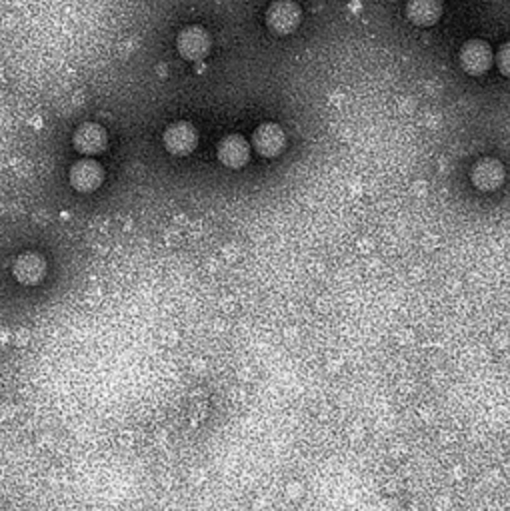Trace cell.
Segmentation results:
<instances>
[{
    "label": "cell",
    "instance_id": "cell-1",
    "mask_svg": "<svg viewBox=\"0 0 510 511\" xmlns=\"http://www.w3.org/2000/svg\"><path fill=\"white\" fill-rule=\"evenodd\" d=\"M266 26L276 37H289L299 29L302 21V11L294 0H276L266 11Z\"/></svg>",
    "mask_w": 510,
    "mask_h": 511
},
{
    "label": "cell",
    "instance_id": "cell-2",
    "mask_svg": "<svg viewBox=\"0 0 510 511\" xmlns=\"http://www.w3.org/2000/svg\"><path fill=\"white\" fill-rule=\"evenodd\" d=\"M210 34L199 24H191L178 32L176 50L184 60H202L210 52Z\"/></svg>",
    "mask_w": 510,
    "mask_h": 511
},
{
    "label": "cell",
    "instance_id": "cell-3",
    "mask_svg": "<svg viewBox=\"0 0 510 511\" xmlns=\"http://www.w3.org/2000/svg\"><path fill=\"white\" fill-rule=\"evenodd\" d=\"M68 181L76 192L83 194L96 192L104 182V168L98 160L93 158L78 160V163H75L73 168H70Z\"/></svg>",
    "mask_w": 510,
    "mask_h": 511
},
{
    "label": "cell",
    "instance_id": "cell-4",
    "mask_svg": "<svg viewBox=\"0 0 510 511\" xmlns=\"http://www.w3.org/2000/svg\"><path fill=\"white\" fill-rule=\"evenodd\" d=\"M459 60L464 73L470 76H480L488 73L492 60H495V55H492V50L485 40H469L462 44V48L459 52Z\"/></svg>",
    "mask_w": 510,
    "mask_h": 511
},
{
    "label": "cell",
    "instance_id": "cell-5",
    "mask_svg": "<svg viewBox=\"0 0 510 511\" xmlns=\"http://www.w3.org/2000/svg\"><path fill=\"white\" fill-rule=\"evenodd\" d=\"M165 148L174 156H189L199 145V132L191 122H174L163 134Z\"/></svg>",
    "mask_w": 510,
    "mask_h": 511
},
{
    "label": "cell",
    "instance_id": "cell-6",
    "mask_svg": "<svg viewBox=\"0 0 510 511\" xmlns=\"http://www.w3.org/2000/svg\"><path fill=\"white\" fill-rule=\"evenodd\" d=\"M73 145H75V150L80 152V154L96 156L106 150L109 137H106V130L101 127V124L85 122L75 130Z\"/></svg>",
    "mask_w": 510,
    "mask_h": 511
},
{
    "label": "cell",
    "instance_id": "cell-7",
    "mask_svg": "<svg viewBox=\"0 0 510 511\" xmlns=\"http://www.w3.org/2000/svg\"><path fill=\"white\" fill-rule=\"evenodd\" d=\"M284 145H286V137L279 124L266 122L263 127H258L253 134V146L256 148L258 154L264 158L279 156L284 150Z\"/></svg>",
    "mask_w": 510,
    "mask_h": 511
},
{
    "label": "cell",
    "instance_id": "cell-8",
    "mask_svg": "<svg viewBox=\"0 0 510 511\" xmlns=\"http://www.w3.org/2000/svg\"><path fill=\"white\" fill-rule=\"evenodd\" d=\"M13 274L22 286H37L47 276V262L37 252H24L14 260Z\"/></svg>",
    "mask_w": 510,
    "mask_h": 511
},
{
    "label": "cell",
    "instance_id": "cell-9",
    "mask_svg": "<svg viewBox=\"0 0 510 511\" xmlns=\"http://www.w3.org/2000/svg\"><path fill=\"white\" fill-rule=\"evenodd\" d=\"M219 160L227 168H243L246 166L248 158H250V146L246 138L238 137V134H230V137L222 138L220 145H219Z\"/></svg>",
    "mask_w": 510,
    "mask_h": 511
},
{
    "label": "cell",
    "instance_id": "cell-10",
    "mask_svg": "<svg viewBox=\"0 0 510 511\" xmlns=\"http://www.w3.org/2000/svg\"><path fill=\"white\" fill-rule=\"evenodd\" d=\"M472 182L482 192H490L505 182V166L498 160H480L472 168Z\"/></svg>",
    "mask_w": 510,
    "mask_h": 511
},
{
    "label": "cell",
    "instance_id": "cell-11",
    "mask_svg": "<svg viewBox=\"0 0 510 511\" xmlns=\"http://www.w3.org/2000/svg\"><path fill=\"white\" fill-rule=\"evenodd\" d=\"M441 16V0H408L407 3V19L416 26H434Z\"/></svg>",
    "mask_w": 510,
    "mask_h": 511
},
{
    "label": "cell",
    "instance_id": "cell-12",
    "mask_svg": "<svg viewBox=\"0 0 510 511\" xmlns=\"http://www.w3.org/2000/svg\"><path fill=\"white\" fill-rule=\"evenodd\" d=\"M497 65H498L500 73H503L506 78H510V42L503 44V47L498 48Z\"/></svg>",
    "mask_w": 510,
    "mask_h": 511
}]
</instances>
